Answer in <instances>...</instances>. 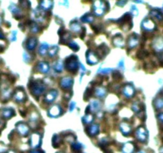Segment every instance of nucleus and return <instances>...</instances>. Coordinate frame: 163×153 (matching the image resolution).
I'll list each match as a JSON object with an SVG mask.
<instances>
[{"label":"nucleus","instance_id":"5701e85b","mask_svg":"<svg viewBox=\"0 0 163 153\" xmlns=\"http://www.w3.org/2000/svg\"><path fill=\"white\" fill-rule=\"evenodd\" d=\"M120 129L124 133V135H126L127 133H130V127L127 123H122L120 125Z\"/></svg>","mask_w":163,"mask_h":153},{"label":"nucleus","instance_id":"4468645a","mask_svg":"<svg viewBox=\"0 0 163 153\" xmlns=\"http://www.w3.org/2000/svg\"><path fill=\"white\" fill-rule=\"evenodd\" d=\"M153 47L157 51H161L163 50V40L162 38H157L153 42Z\"/></svg>","mask_w":163,"mask_h":153},{"label":"nucleus","instance_id":"a878e982","mask_svg":"<svg viewBox=\"0 0 163 153\" xmlns=\"http://www.w3.org/2000/svg\"><path fill=\"white\" fill-rule=\"evenodd\" d=\"M94 20V17L92 14H86L83 18H82V21L84 23H91Z\"/></svg>","mask_w":163,"mask_h":153},{"label":"nucleus","instance_id":"473e14b6","mask_svg":"<svg viewBox=\"0 0 163 153\" xmlns=\"http://www.w3.org/2000/svg\"><path fill=\"white\" fill-rule=\"evenodd\" d=\"M122 74L120 73L119 71H113V78L114 80L119 81L120 79H122Z\"/></svg>","mask_w":163,"mask_h":153},{"label":"nucleus","instance_id":"4be33fe9","mask_svg":"<svg viewBox=\"0 0 163 153\" xmlns=\"http://www.w3.org/2000/svg\"><path fill=\"white\" fill-rule=\"evenodd\" d=\"M3 117H5V118H10V117L14 116V111L13 109H4L3 111Z\"/></svg>","mask_w":163,"mask_h":153},{"label":"nucleus","instance_id":"37998d69","mask_svg":"<svg viewBox=\"0 0 163 153\" xmlns=\"http://www.w3.org/2000/svg\"><path fill=\"white\" fill-rule=\"evenodd\" d=\"M30 153H45L43 151H41V150H35V151H30Z\"/></svg>","mask_w":163,"mask_h":153},{"label":"nucleus","instance_id":"8fccbe9b","mask_svg":"<svg viewBox=\"0 0 163 153\" xmlns=\"http://www.w3.org/2000/svg\"><path fill=\"white\" fill-rule=\"evenodd\" d=\"M1 22H2V19H1V18H0V23H1Z\"/></svg>","mask_w":163,"mask_h":153},{"label":"nucleus","instance_id":"2eb2a0df","mask_svg":"<svg viewBox=\"0 0 163 153\" xmlns=\"http://www.w3.org/2000/svg\"><path fill=\"white\" fill-rule=\"evenodd\" d=\"M30 142H31V145L33 148H36V147L39 146L40 143H41V137H40L39 135L36 134V139H34V135L31 137V139H30Z\"/></svg>","mask_w":163,"mask_h":153},{"label":"nucleus","instance_id":"f03ea898","mask_svg":"<svg viewBox=\"0 0 163 153\" xmlns=\"http://www.w3.org/2000/svg\"><path fill=\"white\" fill-rule=\"evenodd\" d=\"M29 88H30V91L32 92L34 96H38L39 95L40 93H42L43 92L44 90V87L43 85L39 84L37 81L35 82H30L29 84Z\"/></svg>","mask_w":163,"mask_h":153},{"label":"nucleus","instance_id":"1a4fd4ad","mask_svg":"<svg viewBox=\"0 0 163 153\" xmlns=\"http://www.w3.org/2000/svg\"><path fill=\"white\" fill-rule=\"evenodd\" d=\"M142 25L144 29H146L147 30H153L155 28L154 23L152 22V20H150V19H145L142 22Z\"/></svg>","mask_w":163,"mask_h":153},{"label":"nucleus","instance_id":"09e8293b","mask_svg":"<svg viewBox=\"0 0 163 153\" xmlns=\"http://www.w3.org/2000/svg\"><path fill=\"white\" fill-rule=\"evenodd\" d=\"M138 153H145L144 152H138Z\"/></svg>","mask_w":163,"mask_h":153},{"label":"nucleus","instance_id":"a18cd8bd","mask_svg":"<svg viewBox=\"0 0 163 153\" xmlns=\"http://www.w3.org/2000/svg\"><path fill=\"white\" fill-rule=\"evenodd\" d=\"M119 67H122V69L124 70V65H123V60L121 61V62H119Z\"/></svg>","mask_w":163,"mask_h":153},{"label":"nucleus","instance_id":"7ed1b4c3","mask_svg":"<svg viewBox=\"0 0 163 153\" xmlns=\"http://www.w3.org/2000/svg\"><path fill=\"white\" fill-rule=\"evenodd\" d=\"M106 3H104L102 1H98L96 2L94 4V12L97 15H102L106 9V7L104 4Z\"/></svg>","mask_w":163,"mask_h":153},{"label":"nucleus","instance_id":"f8f14e48","mask_svg":"<svg viewBox=\"0 0 163 153\" xmlns=\"http://www.w3.org/2000/svg\"><path fill=\"white\" fill-rule=\"evenodd\" d=\"M61 113V108L58 105H54L50 109L49 111V114H50L51 117H57Z\"/></svg>","mask_w":163,"mask_h":153},{"label":"nucleus","instance_id":"b1692460","mask_svg":"<svg viewBox=\"0 0 163 153\" xmlns=\"http://www.w3.org/2000/svg\"><path fill=\"white\" fill-rule=\"evenodd\" d=\"M150 15L153 18H154L157 19V20H162V14L161 13L160 11H157V10H152L150 12Z\"/></svg>","mask_w":163,"mask_h":153},{"label":"nucleus","instance_id":"72a5a7b5","mask_svg":"<svg viewBox=\"0 0 163 153\" xmlns=\"http://www.w3.org/2000/svg\"><path fill=\"white\" fill-rule=\"evenodd\" d=\"M147 55H148V52H147L146 50H140L139 52L138 53V58H140V59L146 57Z\"/></svg>","mask_w":163,"mask_h":153},{"label":"nucleus","instance_id":"423d86ee","mask_svg":"<svg viewBox=\"0 0 163 153\" xmlns=\"http://www.w3.org/2000/svg\"><path fill=\"white\" fill-rule=\"evenodd\" d=\"M73 85V79L70 77H65L61 81V86L64 89H69Z\"/></svg>","mask_w":163,"mask_h":153},{"label":"nucleus","instance_id":"39448f33","mask_svg":"<svg viewBox=\"0 0 163 153\" xmlns=\"http://www.w3.org/2000/svg\"><path fill=\"white\" fill-rule=\"evenodd\" d=\"M108 52H109V48L105 44L101 45L97 50V54H98V57H103L106 56L108 53Z\"/></svg>","mask_w":163,"mask_h":153},{"label":"nucleus","instance_id":"58836bf2","mask_svg":"<svg viewBox=\"0 0 163 153\" xmlns=\"http://www.w3.org/2000/svg\"><path fill=\"white\" fill-rule=\"evenodd\" d=\"M57 50H58V47L56 46H52L50 49V51H49V54L50 56H54L57 53Z\"/></svg>","mask_w":163,"mask_h":153},{"label":"nucleus","instance_id":"ea45409f","mask_svg":"<svg viewBox=\"0 0 163 153\" xmlns=\"http://www.w3.org/2000/svg\"><path fill=\"white\" fill-rule=\"evenodd\" d=\"M31 30L33 31V33H37L39 31V28L38 27V25H36L35 23L33 24V26H31Z\"/></svg>","mask_w":163,"mask_h":153},{"label":"nucleus","instance_id":"aec40b11","mask_svg":"<svg viewBox=\"0 0 163 153\" xmlns=\"http://www.w3.org/2000/svg\"><path fill=\"white\" fill-rule=\"evenodd\" d=\"M57 97V91L55 90H51L50 93L47 94V96L46 97V100L48 102H50L52 100H54V98Z\"/></svg>","mask_w":163,"mask_h":153},{"label":"nucleus","instance_id":"9d476101","mask_svg":"<svg viewBox=\"0 0 163 153\" xmlns=\"http://www.w3.org/2000/svg\"><path fill=\"white\" fill-rule=\"evenodd\" d=\"M87 62L90 63V65H94V64L97 63L98 61V59L97 58L95 54L92 52H87Z\"/></svg>","mask_w":163,"mask_h":153},{"label":"nucleus","instance_id":"7c9ffc66","mask_svg":"<svg viewBox=\"0 0 163 153\" xmlns=\"http://www.w3.org/2000/svg\"><path fill=\"white\" fill-rule=\"evenodd\" d=\"M52 5V2H49V1H44L41 3V7L44 8V9H49L50 8V6Z\"/></svg>","mask_w":163,"mask_h":153},{"label":"nucleus","instance_id":"c756f323","mask_svg":"<svg viewBox=\"0 0 163 153\" xmlns=\"http://www.w3.org/2000/svg\"><path fill=\"white\" fill-rule=\"evenodd\" d=\"M96 94L97 96H98L100 97H104L105 94H106V90L103 88H98L96 90Z\"/></svg>","mask_w":163,"mask_h":153},{"label":"nucleus","instance_id":"a211bd4d","mask_svg":"<svg viewBox=\"0 0 163 153\" xmlns=\"http://www.w3.org/2000/svg\"><path fill=\"white\" fill-rule=\"evenodd\" d=\"M113 42V43L115 44V46H123V39H122V36H121L120 34H117L116 36L114 37Z\"/></svg>","mask_w":163,"mask_h":153},{"label":"nucleus","instance_id":"6e6552de","mask_svg":"<svg viewBox=\"0 0 163 153\" xmlns=\"http://www.w3.org/2000/svg\"><path fill=\"white\" fill-rule=\"evenodd\" d=\"M138 42V34H136V33H133L129 38L128 45H129V46L130 48H133L135 46H137Z\"/></svg>","mask_w":163,"mask_h":153},{"label":"nucleus","instance_id":"0eeeda50","mask_svg":"<svg viewBox=\"0 0 163 153\" xmlns=\"http://www.w3.org/2000/svg\"><path fill=\"white\" fill-rule=\"evenodd\" d=\"M17 128L19 130V132L21 135L23 136H26L28 133V127L26 124L24 123H19L17 124Z\"/></svg>","mask_w":163,"mask_h":153},{"label":"nucleus","instance_id":"e433bc0d","mask_svg":"<svg viewBox=\"0 0 163 153\" xmlns=\"http://www.w3.org/2000/svg\"><path fill=\"white\" fill-rule=\"evenodd\" d=\"M68 46H69L70 48H71L72 50H74V51H77V50H79V46H78V44L75 43V42H70V43L68 44Z\"/></svg>","mask_w":163,"mask_h":153},{"label":"nucleus","instance_id":"79ce46f5","mask_svg":"<svg viewBox=\"0 0 163 153\" xmlns=\"http://www.w3.org/2000/svg\"><path fill=\"white\" fill-rule=\"evenodd\" d=\"M157 119L159 120L160 122L163 123V113H160V114H158V116H157Z\"/></svg>","mask_w":163,"mask_h":153},{"label":"nucleus","instance_id":"c03bdc74","mask_svg":"<svg viewBox=\"0 0 163 153\" xmlns=\"http://www.w3.org/2000/svg\"><path fill=\"white\" fill-rule=\"evenodd\" d=\"M74 106H75V103L74 102H72V103L70 104V111H72L74 109Z\"/></svg>","mask_w":163,"mask_h":153},{"label":"nucleus","instance_id":"cd10ccee","mask_svg":"<svg viewBox=\"0 0 163 153\" xmlns=\"http://www.w3.org/2000/svg\"><path fill=\"white\" fill-rule=\"evenodd\" d=\"M90 107L92 109L93 111H97V110H98L100 108L99 101H98V100H94V101H92V103H91Z\"/></svg>","mask_w":163,"mask_h":153},{"label":"nucleus","instance_id":"bb28decb","mask_svg":"<svg viewBox=\"0 0 163 153\" xmlns=\"http://www.w3.org/2000/svg\"><path fill=\"white\" fill-rule=\"evenodd\" d=\"M154 106L156 107L157 109H163V99L158 98L154 101Z\"/></svg>","mask_w":163,"mask_h":153},{"label":"nucleus","instance_id":"f3484780","mask_svg":"<svg viewBox=\"0 0 163 153\" xmlns=\"http://www.w3.org/2000/svg\"><path fill=\"white\" fill-rule=\"evenodd\" d=\"M98 132H99V128H98V125H97V124L92 125L88 128V134L90 136H95L98 133Z\"/></svg>","mask_w":163,"mask_h":153},{"label":"nucleus","instance_id":"a19ab883","mask_svg":"<svg viewBox=\"0 0 163 153\" xmlns=\"http://www.w3.org/2000/svg\"><path fill=\"white\" fill-rule=\"evenodd\" d=\"M158 59H159V61H160V63L161 64H163V53H159L158 54Z\"/></svg>","mask_w":163,"mask_h":153},{"label":"nucleus","instance_id":"20e7f679","mask_svg":"<svg viewBox=\"0 0 163 153\" xmlns=\"http://www.w3.org/2000/svg\"><path fill=\"white\" fill-rule=\"evenodd\" d=\"M136 135H137V137H138V139L140 141L144 142V141L146 140L147 132L146 130L144 128H142V127H141V128H139L137 130Z\"/></svg>","mask_w":163,"mask_h":153},{"label":"nucleus","instance_id":"c9c22d12","mask_svg":"<svg viewBox=\"0 0 163 153\" xmlns=\"http://www.w3.org/2000/svg\"><path fill=\"white\" fill-rule=\"evenodd\" d=\"M83 120L84 121V123H90L93 120V117L91 115H87L83 118Z\"/></svg>","mask_w":163,"mask_h":153},{"label":"nucleus","instance_id":"f704fd0d","mask_svg":"<svg viewBox=\"0 0 163 153\" xmlns=\"http://www.w3.org/2000/svg\"><path fill=\"white\" fill-rule=\"evenodd\" d=\"M72 149L74 152H78L82 149V144L79 143H75L72 145Z\"/></svg>","mask_w":163,"mask_h":153},{"label":"nucleus","instance_id":"412c9836","mask_svg":"<svg viewBox=\"0 0 163 153\" xmlns=\"http://www.w3.org/2000/svg\"><path fill=\"white\" fill-rule=\"evenodd\" d=\"M60 138L58 135H54L53 137V139H52V145H53L54 148H59L60 144H61V141H60Z\"/></svg>","mask_w":163,"mask_h":153},{"label":"nucleus","instance_id":"393cba45","mask_svg":"<svg viewBox=\"0 0 163 153\" xmlns=\"http://www.w3.org/2000/svg\"><path fill=\"white\" fill-rule=\"evenodd\" d=\"M39 69L41 72L43 73H47L48 70H49V66L48 64L46 63V62H41L39 65Z\"/></svg>","mask_w":163,"mask_h":153},{"label":"nucleus","instance_id":"603ef678","mask_svg":"<svg viewBox=\"0 0 163 153\" xmlns=\"http://www.w3.org/2000/svg\"><path fill=\"white\" fill-rule=\"evenodd\" d=\"M59 153H61V152H59Z\"/></svg>","mask_w":163,"mask_h":153},{"label":"nucleus","instance_id":"ddd939ff","mask_svg":"<svg viewBox=\"0 0 163 153\" xmlns=\"http://www.w3.org/2000/svg\"><path fill=\"white\" fill-rule=\"evenodd\" d=\"M14 97H15V99H16L17 100H19V101H23V100H24V99L26 98V95H25V93H24L23 90H20L17 89L16 93L14 94Z\"/></svg>","mask_w":163,"mask_h":153},{"label":"nucleus","instance_id":"6ab92c4d","mask_svg":"<svg viewBox=\"0 0 163 153\" xmlns=\"http://www.w3.org/2000/svg\"><path fill=\"white\" fill-rule=\"evenodd\" d=\"M123 153H132L133 152V144L132 143H127L122 148Z\"/></svg>","mask_w":163,"mask_h":153},{"label":"nucleus","instance_id":"4c0bfd02","mask_svg":"<svg viewBox=\"0 0 163 153\" xmlns=\"http://www.w3.org/2000/svg\"><path fill=\"white\" fill-rule=\"evenodd\" d=\"M63 63L59 61V62L56 63V65L54 66V70H55V71L60 72V71H62V70H63Z\"/></svg>","mask_w":163,"mask_h":153},{"label":"nucleus","instance_id":"2f4dec72","mask_svg":"<svg viewBox=\"0 0 163 153\" xmlns=\"http://www.w3.org/2000/svg\"><path fill=\"white\" fill-rule=\"evenodd\" d=\"M47 49H48V46H47V44H46V43L43 44V45L41 46V47H40V50H39L40 54H42V55L45 54L46 52H47Z\"/></svg>","mask_w":163,"mask_h":153},{"label":"nucleus","instance_id":"9b49d317","mask_svg":"<svg viewBox=\"0 0 163 153\" xmlns=\"http://www.w3.org/2000/svg\"><path fill=\"white\" fill-rule=\"evenodd\" d=\"M124 94L127 96V97H132L133 95V93H134V89H133V87L131 85H126V87L124 88L123 89Z\"/></svg>","mask_w":163,"mask_h":153},{"label":"nucleus","instance_id":"dca6fc26","mask_svg":"<svg viewBox=\"0 0 163 153\" xmlns=\"http://www.w3.org/2000/svg\"><path fill=\"white\" fill-rule=\"evenodd\" d=\"M37 44V40L34 38H30L27 40V50H33L34 48L35 47Z\"/></svg>","mask_w":163,"mask_h":153},{"label":"nucleus","instance_id":"de8ad7c7","mask_svg":"<svg viewBox=\"0 0 163 153\" xmlns=\"http://www.w3.org/2000/svg\"><path fill=\"white\" fill-rule=\"evenodd\" d=\"M0 39H4V35L1 31H0Z\"/></svg>","mask_w":163,"mask_h":153},{"label":"nucleus","instance_id":"f257e3e1","mask_svg":"<svg viewBox=\"0 0 163 153\" xmlns=\"http://www.w3.org/2000/svg\"><path fill=\"white\" fill-rule=\"evenodd\" d=\"M67 69L70 71H76L78 69V58L76 56H70L65 61Z\"/></svg>","mask_w":163,"mask_h":153},{"label":"nucleus","instance_id":"49530a36","mask_svg":"<svg viewBox=\"0 0 163 153\" xmlns=\"http://www.w3.org/2000/svg\"><path fill=\"white\" fill-rule=\"evenodd\" d=\"M110 70H111V69H108V70H107V69H106V70H103V71H102V73H109Z\"/></svg>","mask_w":163,"mask_h":153},{"label":"nucleus","instance_id":"c85d7f7f","mask_svg":"<svg viewBox=\"0 0 163 153\" xmlns=\"http://www.w3.org/2000/svg\"><path fill=\"white\" fill-rule=\"evenodd\" d=\"M70 27H71V29L74 30V31H75V32H78V30L81 29V27L79 26V24L78 23H75V22H72L71 23H70Z\"/></svg>","mask_w":163,"mask_h":153},{"label":"nucleus","instance_id":"3c124183","mask_svg":"<svg viewBox=\"0 0 163 153\" xmlns=\"http://www.w3.org/2000/svg\"><path fill=\"white\" fill-rule=\"evenodd\" d=\"M9 153H14V152H10Z\"/></svg>","mask_w":163,"mask_h":153}]
</instances>
